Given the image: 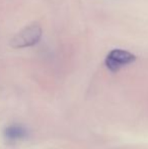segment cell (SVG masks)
Here are the masks:
<instances>
[{"label":"cell","mask_w":148,"mask_h":149,"mask_svg":"<svg viewBox=\"0 0 148 149\" xmlns=\"http://www.w3.org/2000/svg\"><path fill=\"white\" fill-rule=\"evenodd\" d=\"M28 130L22 125H11L8 126L4 130V137L8 141H17L26 137Z\"/></svg>","instance_id":"cell-3"},{"label":"cell","mask_w":148,"mask_h":149,"mask_svg":"<svg viewBox=\"0 0 148 149\" xmlns=\"http://www.w3.org/2000/svg\"><path fill=\"white\" fill-rule=\"evenodd\" d=\"M42 36L43 30L41 24L38 22H33L15 33V36L10 40V46L14 49L33 47L41 41Z\"/></svg>","instance_id":"cell-1"},{"label":"cell","mask_w":148,"mask_h":149,"mask_svg":"<svg viewBox=\"0 0 148 149\" xmlns=\"http://www.w3.org/2000/svg\"><path fill=\"white\" fill-rule=\"evenodd\" d=\"M136 59V56L127 50L114 49L106 57L105 65L111 72H118L122 68L134 63Z\"/></svg>","instance_id":"cell-2"}]
</instances>
